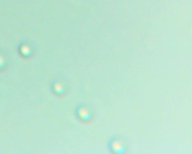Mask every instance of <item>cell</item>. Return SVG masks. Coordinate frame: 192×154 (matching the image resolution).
<instances>
[{"label": "cell", "instance_id": "6da1fadb", "mask_svg": "<svg viewBox=\"0 0 192 154\" xmlns=\"http://www.w3.org/2000/svg\"><path fill=\"white\" fill-rule=\"evenodd\" d=\"M112 147L113 150L117 153H121L123 151V146L120 142L114 141L112 143Z\"/></svg>", "mask_w": 192, "mask_h": 154}, {"label": "cell", "instance_id": "7a4b0ae2", "mask_svg": "<svg viewBox=\"0 0 192 154\" xmlns=\"http://www.w3.org/2000/svg\"><path fill=\"white\" fill-rule=\"evenodd\" d=\"M80 115L82 118H83L84 119H88L89 118V114L88 112L84 108H82L80 110Z\"/></svg>", "mask_w": 192, "mask_h": 154}]
</instances>
